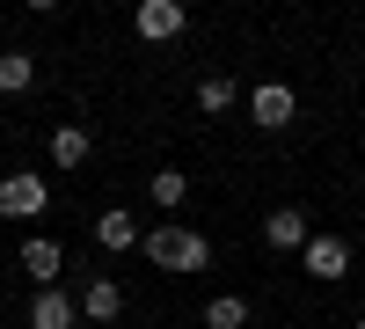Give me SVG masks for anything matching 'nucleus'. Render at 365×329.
<instances>
[{"label":"nucleus","mask_w":365,"mask_h":329,"mask_svg":"<svg viewBox=\"0 0 365 329\" xmlns=\"http://www.w3.org/2000/svg\"><path fill=\"white\" fill-rule=\"evenodd\" d=\"M146 263H161V271H205L212 263V242L205 234H190L182 220H168V227H146Z\"/></svg>","instance_id":"obj_1"},{"label":"nucleus","mask_w":365,"mask_h":329,"mask_svg":"<svg viewBox=\"0 0 365 329\" xmlns=\"http://www.w3.org/2000/svg\"><path fill=\"white\" fill-rule=\"evenodd\" d=\"M44 205H51V183H44V176H29V168L0 176V220H37Z\"/></svg>","instance_id":"obj_2"},{"label":"nucleus","mask_w":365,"mask_h":329,"mask_svg":"<svg viewBox=\"0 0 365 329\" xmlns=\"http://www.w3.org/2000/svg\"><path fill=\"white\" fill-rule=\"evenodd\" d=\"M182 22H190V8H182V0H139V8H132V29H139L146 44L182 37Z\"/></svg>","instance_id":"obj_3"},{"label":"nucleus","mask_w":365,"mask_h":329,"mask_svg":"<svg viewBox=\"0 0 365 329\" xmlns=\"http://www.w3.org/2000/svg\"><path fill=\"white\" fill-rule=\"evenodd\" d=\"M249 117H256L263 132H285L292 117H299V96H292L285 81H263V88H249Z\"/></svg>","instance_id":"obj_4"},{"label":"nucleus","mask_w":365,"mask_h":329,"mask_svg":"<svg viewBox=\"0 0 365 329\" xmlns=\"http://www.w3.org/2000/svg\"><path fill=\"white\" fill-rule=\"evenodd\" d=\"M299 256H307V278H344L351 271V242H344V234H307V249H299Z\"/></svg>","instance_id":"obj_5"},{"label":"nucleus","mask_w":365,"mask_h":329,"mask_svg":"<svg viewBox=\"0 0 365 329\" xmlns=\"http://www.w3.org/2000/svg\"><path fill=\"white\" fill-rule=\"evenodd\" d=\"M132 242H146V227L125 213V205H110V213H96V249H110V256H125Z\"/></svg>","instance_id":"obj_6"},{"label":"nucleus","mask_w":365,"mask_h":329,"mask_svg":"<svg viewBox=\"0 0 365 329\" xmlns=\"http://www.w3.org/2000/svg\"><path fill=\"white\" fill-rule=\"evenodd\" d=\"M307 234H314V227H307L299 205H278V213L263 220V242H270V249H307Z\"/></svg>","instance_id":"obj_7"},{"label":"nucleus","mask_w":365,"mask_h":329,"mask_svg":"<svg viewBox=\"0 0 365 329\" xmlns=\"http://www.w3.org/2000/svg\"><path fill=\"white\" fill-rule=\"evenodd\" d=\"M22 271L37 278V285H51L58 271H66V249H58L51 234H29V242H22Z\"/></svg>","instance_id":"obj_8"},{"label":"nucleus","mask_w":365,"mask_h":329,"mask_svg":"<svg viewBox=\"0 0 365 329\" xmlns=\"http://www.w3.org/2000/svg\"><path fill=\"white\" fill-rule=\"evenodd\" d=\"M81 315H88V322H117V315H125V285H117V278H88Z\"/></svg>","instance_id":"obj_9"},{"label":"nucleus","mask_w":365,"mask_h":329,"mask_svg":"<svg viewBox=\"0 0 365 329\" xmlns=\"http://www.w3.org/2000/svg\"><path fill=\"white\" fill-rule=\"evenodd\" d=\"M29 329H73V293H37L29 300Z\"/></svg>","instance_id":"obj_10"},{"label":"nucleus","mask_w":365,"mask_h":329,"mask_svg":"<svg viewBox=\"0 0 365 329\" xmlns=\"http://www.w3.org/2000/svg\"><path fill=\"white\" fill-rule=\"evenodd\" d=\"M88 154H96V139H88L81 125H58V132H51V161H58V168H81Z\"/></svg>","instance_id":"obj_11"},{"label":"nucleus","mask_w":365,"mask_h":329,"mask_svg":"<svg viewBox=\"0 0 365 329\" xmlns=\"http://www.w3.org/2000/svg\"><path fill=\"white\" fill-rule=\"evenodd\" d=\"M205 329H249V293H220L205 308Z\"/></svg>","instance_id":"obj_12"},{"label":"nucleus","mask_w":365,"mask_h":329,"mask_svg":"<svg viewBox=\"0 0 365 329\" xmlns=\"http://www.w3.org/2000/svg\"><path fill=\"white\" fill-rule=\"evenodd\" d=\"M29 81H37V59L29 51H0V96H22Z\"/></svg>","instance_id":"obj_13"},{"label":"nucleus","mask_w":365,"mask_h":329,"mask_svg":"<svg viewBox=\"0 0 365 329\" xmlns=\"http://www.w3.org/2000/svg\"><path fill=\"white\" fill-rule=\"evenodd\" d=\"M234 103H241V88H234V81H227V74H212V81H205V88H197V110H205V117H227V110H234Z\"/></svg>","instance_id":"obj_14"},{"label":"nucleus","mask_w":365,"mask_h":329,"mask_svg":"<svg viewBox=\"0 0 365 329\" xmlns=\"http://www.w3.org/2000/svg\"><path fill=\"white\" fill-rule=\"evenodd\" d=\"M146 191H154V205H168V213H175V205L190 198V176H182V168H154V183H146Z\"/></svg>","instance_id":"obj_15"},{"label":"nucleus","mask_w":365,"mask_h":329,"mask_svg":"<svg viewBox=\"0 0 365 329\" xmlns=\"http://www.w3.org/2000/svg\"><path fill=\"white\" fill-rule=\"evenodd\" d=\"M358 329H365V315H358Z\"/></svg>","instance_id":"obj_16"}]
</instances>
